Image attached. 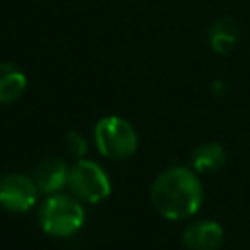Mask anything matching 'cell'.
Instances as JSON below:
<instances>
[{"label": "cell", "instance_id": "1", "mask_svg": "<svg viewBox=\"0 0 250 250\" xmlns=\"http://www.w3.org/2000/svg\"><path fill=\"white\" fill-rule=\"evenodd\" d=\"M148 195L160 217L168 221H184L201 209L203 184L191 166H170L152 180Z\"/></svg>", "mask_w": 250, "mask_h": 250}, {"label": "cell", "instance_id": "2", "mask_svg": "<svg viewBox=\"0 0 250 250\" xmlns=\"http://www.w3.org/2000/svg\"><path fill=\"white\" fill-rule=\"evenodd\" d=\"M37 221L45 234L55 238H68L76 234L86 223L84 203L70 193L47 195L39 205Z\"/></svg>", "mask_w": 250, "mask_h": 250}, {"label": "cell", "instance_id": "3", "mask_svg": "<svg viewBox=\"0 0 250 250\" xmlns=\"http://www.w3.org/2000/svg\"><path fill=\"white\" fill-rule=\"evenodd\" d=\"M92 139L96 150L109 160H127L139 148V135L133 123L121 115H104L96 121Z\"/></svg>", "mask_w": 250, "mask_h": 250}, {"label": "cell", "instance_id": "4", "mask_svg": "<svg viewBox=\"0 0 250 250\" xmlns=\"http://www.w3.org/2000/svg\"><path fill=\"white\" fill-rule=\"evenodd\" d=\"M70 195H74L78 201L96 205L109 197L111 193V180L107 172L90 158H78L72 162L68 170V184Z\"/></svg>", "mask_w": 250, "mask_h": 250}, {"label": "cell", "instance_id": "5", "mask_svg": "<svg viewBox=\"0 0 250 250\" xmlns=\"http://www.w3.org/2000/svg\"><path fill=\"white\" fill-rule=\"evenodd\" d=\"M39 189L31 176L10 172L0 178V207L10 213H25L37 205Z\"/></svg>", "mask_w": 250, "mask_h": 250}, {"label": "cell", "instance_id": "6", "mask_svg": "<svg viewBox=\"0 0 250 250\" xmlns=\"http://www.w3.org/2000/svg\"><path fill=\"white\" fill-rule=\"evenodd\" d=\"M68 170H70V166L66 164L64 158H61V156H45L33 168L31 178H33L39 193L53 195V193H61V189L66 188Z\"/></svg>", "mask_w": 250, "mask_h": 250}, {"label": "cell", "instance_id": "7", "mask_svg": "<svg viewBox=\"0 0 250 250\" xmlns=\"http://www.w3.org/2000/svg\"><path fill=\"white\" fill-rule=\"evenodd\" d=\"M225 240V230L217 221L199 219L186 227L182 242L188 250H219Z\"/></svg>", "mask_w": 250, "mask_h": 250}, {"label": "cell", "instance_id": "8", "mask_svg": "<svg viewBox=\"0 0 250 250\" xmlns=\"http://www.w3.org/2000/svg\"><path fill=\"white\" fill-rule=\"evenodd\" d=\"M238 39H240V25L230 16H221L209 25L207 41H209L211 51L217 55L230 53L236 47Z\"/></svg>", "mask_w": 250, "mask_h": 250}, {"label": "cell", "instance_id": "9", "mask_svg": "<svg viewBox=\"0 0 250 250\" xmlns=\"http://www.w3.org/2000/svg\"><path fill=\"white\" fill-rule=\"evenodd\" d=\"M27 90V74L8 61H0V105L18 102Z\"/></svg>", "mask_w": 250, "mask_h": 250}, {"label": "cell", "instance_id": "10", "mask_svg": "<svg viewBox=\"0 0 250 250\" xmlns=\"http://www.w3.org/2000/svg\"><path fill=\"white\" fill-rule=\"evenodd\" d=\"M227 164V150L221 143H201L191 150L189 166L197 174H215Z\"/></svg>", "mask_w": 250, "mask_h": 250}, {"label": "cell", "instance_id": "11", "mask_svg": "<svg viewBox=\"0 0 250 250\" xmlns=\"http://www.w3.org/2000/svg\"><path fill=\"white\" fill-rule=\"evenodd\" d=\"M64 150L74 160L86 158V152H88V141H86V137L82 133H78V131L66 133V137H64Z\"/></svg>", "mask_w": 250, "mask_h": 250}, {"label": "cell", "instance_id": "12", "mask_svg": "<svg viewBox=\"0 0 250 250\" xmlns=\"http://www.w3.org/2000/svg\"><path fill=\"white\" fill-rule=\"evenodd\" d=\"M211 90L215 92V96H223V94L227 92V84H225L223 80H215V82L211 84Z\"/></svg>", "mask_w": 250, "mask_h": 250}]
</instances>
